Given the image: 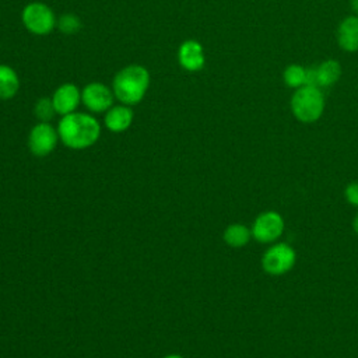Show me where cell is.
Segmentation results:
<instances>
[{"instance_id": "cell-1", "label": "cell", "mask_w": 358, "mask_h": 358, "mask_svg": "<svg viewBox=\"0 0 358 358\" xmlns=\"http://www.w3.org/2000/svg\"><path fill=\"white\" fill-rule=\"evenodd\" d=\"M57 133L66 147L84 150L96 143L101 136V126L94 116L73 112L62 117L57 126Z\"/></svg>"}, {"instance_id": "cell-2", "label": "cell", "mask_w": 358, "mask_h": 358, "mask_svg": "<svg viewBox=\"0 0 358 358\" xmlns=\"http://www.w3.org/2000/svg\"><path fill=\"white\" fill-rule=\"evenodd\" d=\"M150 87V73L144 66L130 64L116 73L112 81L115 98L123 105L138 103Z\"/></svg>"}, {"instance_id": "cell-3", "label": "cell", "mask_w": 358, "mask_h": 358, "mask_svg": "<svg viewBox=\"0 0 358 358\" xmlns=\"http://www.w3.org/2000/svg\"><path fill=\"white\" fill-rule=\"evenodd\" d=\"M289 106L296 120L302 123H313L322 117L326 102L319 87L302 85L294 91Z\"/></svg>"}, {"instance_id": "cell-4", "label": "cell", "mask_w": 358, "mask_h": 358, "mask_svg": "<svg viewBox=\"0 0 358 358\" xmlns=\"http://www.w3.org/2000/svg\"><path fill=\"white\" fill-rule=\"evenodd\" d=\"M296 262L294 248L285 242L273 243L262 256V268L268 275L287 274Z\"/></svg>"}, {"instance_id": "cell-5", "label": "cell", "mask_w": 358, "mask_h": 358, "mask_svg": "<svg viewBox=\"0 0 358 358\" xmlns=\"http://www.w3.org/2000/svg\"><path fill=\"white\" fill-rule=\"evenodd\" d=\"M21 20L24 27L34 35H48L57 24L52 8L39 1L27 4L22 10Z\"/></svg>"}, {"instance_id": "cell-6", "label": "cell", "mask_w": 358, "mask_h": 358, "mask_svg": "<svg viewBox=\"0 0 358 358\" xmlns=\"http://www.w3.org/2000/svg\"><path fill=\"white\" fill-rule=\"evenodd\" d=\"M284 218L277 211L259 214L250 228L252 238L260 243H274L284 232Z\"/></svg>"}, {"instance_id": "cell-7", "label": "cell", "mask_w": 358, "mask_h": 358, "mask_svg": "<svg viewBox=\"0 0 358 358\" xmlns=\"http://www.w3.org/2000/svg\"><path fill=\"white\" fill-rule=\"evenodd\" d=\"M57 140V130L48 122H41L31 129L28 136V147L34 155L46 157L56 148Z\"/></svg>"}, {"instance_id": "cell-8", "label": "cell", "mask_w": 358, "mask_h": 358, "mask_svg": "<svg viewBox=\"0 0 358 358\" xmlns=\"http://www.w3.org/2000/svg\"><path fill=\"white\" fill-rule=\"evenodd\" d=\"M113 91L102 83H90L81 91V102L84 106L95 113L106 112L113 103Z\"/></svg>"}, {"instance_id": "cell-9", "label": "cell", "mask_w": 358, "mask_h": 358, "mask_svg": "<svg viewBox=\"0 0 358 358\" xmlns=\"http://www.w3.org/2000/svg\"><path fill=\"white\" fill-rule=\"evenodd\" d=\"M178 62L186 71H200L206 64L204 49L199 41L187 39L178 49Z\"/></svg>"}, {"instance_id": "cell-10", "label": "cell", "mask_w": 358, "mask_h": 358, "mask_svg": "<svg viewBox=\"0 0 358 358\" xmlns=\"http://www.w3.org/2000/svg\"><path fill=\"white\" fill-rule=\"evenodd\" d=\"M52 102H53L56 113L66 116L69 113H73L77 109V106L80 105L81 91L77 85H74L71 83L62 84L53 92Z\"/></svg>"}, {"instance_id": "cell-11", "label": "cell", "mask_w": 358, "mask_h": 358, "mask_svg": "<svg viewBox=\"0 0 358 358\" xmlns=\"http://www.w3.org/2000/svg\"><path fill=\"white\" fill-rule=\"evenodd\" d=\"M336 39L338 46L348 53L358 50V15H347L337 27Z\"/></svg>"}, {"instance_id": "cell-12", "label": "cell", "mask_w": 358, "mask_h": 358, "mask_svg": "<svg viewBox=\"0 0 358 358\" xmlns=\"http://www.w3.org/2000/svg\"><path fill=\"white\" fill-rule=\"evenodd\" d=\"M105 126L112 133L126 131L133 122V110L129 105L110 106L105 115Z\"/></svg>"}, {"instance_id": "cell-13", "label": "cell", "mask_w": 358, "mask_h": 358, "mask_svg": "<svg viewBox=\"0 0 358 358\" xmlns=\"http://www.w3.org/2000/svg\"><path fill=\"white\" fill-rule=\"evenodd\" d=\"M317 73V87H331L340 80L341 76V66L334 59H327L316 66Z\"/></svg>"}, {"instance_id": "cell-14", "label": "cell", "mask_w": 358, "mask_h": 358, "mask_svg": "<svg viewBox=\"0 0 358 358\" xmlns=\"http://www.w3.org/2000/svg\"><path fill=\"white\" fill-rule=\"evenodd\" d=\"M20 88L15 70L7 64H0V99H11Z\"/></svg>"}, {"instance_id": "cell-15", "label": "cell", "mask_w": 358, "mask_h": 358, "mask_svg": "<svg viewBox=\"0 0 358 358\" xmlns=\"http://www.w3.org/2000/svg\"><path fill=\"white\" fill-rule=\"evenodd\" d=\"M224 242L231 248H242L249 243L252 231L243 224H231L224 231Z\"/></svg>"}, {"instance_id": "cell-16", "label": "cell", "mask_w": 358, "mask_h": 358, "mask_svg": "<svg viewBox=\"0 0 358 358\" xmlns=\"http://www.w3.org/2000/svg\"><path fill=\"white\" fill-rule=\"evenodd\" d=\"M305 71H306V67H303L298 63L288 64L282 73V80H284L285 85L289 88H294V90L305 85Z\"/></svg>"}, {"instance_id": "cell-17", "label": "cell", "mask_w": 358, "mask_h": 358, "mask_svg": "<svg viewBox=\"0 0 358 358\" xmlns=\"http://www.w3.org/2000/svg\"><path fill=\"white\" fill-rule=\"evenodd\" d=\"M56 25L64 35H74L81 29V20L73 13H66L57 20Z\"/></svg>"}, {"instance_id": "cell-18", "label": "cell", "mask_w": 358, "mask_h": 358, "mask_svg": "<svg viewBox=\"0 0 358 358\" xmlns=\"http://www.w3.org/2000/svg\"><path fill=\"white\" fill-rule=\"evenodd\" d=\"M34 113L35 116L41 120V122H48L53 119V116L56 115L52 98H41L36 101L35 108H34Z\"/></svg>"}, {"instance_id": "cell-19", "label": "cell", "mask_w": 358, "mask_h": 358, "mask_svg": "<svg viewBox=\"0 0 358 358\" xmlns=\"http://www.w3.org/2000/svg\"><path fill=\"white\" fill-rule=\"evenodd\" d=\"M344 197L351 206L358 207V182H351L347 185L344 189Z\"/></svg>"}, {"instance_id": "cell-20", "label": "cell", "mask_w": 358, "mask_h": 358, "mask_svg": "<svg viewBox=\"0 0 358 358\" xmlns=\"http://www.w3.org/2000/svg\"><path fill=\"white\" fill-rule=\"evenodd\" d=\"M305 85H312L317 87V73H316V66L315 67H308L305 71Z\"/></svg>"}, {"instance_id": "cell-21", "label": "cell", "mask_w": 358, "mask_h": 358, "mask_svg": "<svg viewBox=\"0 0 358 358\" xmlns=\"http://www.w3.org/2000/svg\"><path fill=\"white\" fill-rule=\"evenodd\" d=\"M350 6H351L352 11L357 13V15H358V0H350Z\"/></svg>"}, {"instance_id": "cell-22", "label": "cell", "mask_w": 358, "mask_h": 358, "mask_svg": "<svg viewBox=\"0 0 358 358\" xmlns=\"http://www.w3.org/2000/svg\"><path fill=\"white\" fill-rule=\"evenodd\" d=\"M352 228H354V231L358 234V213H357V215L354 217V221H352Z\"/></svg>"}, {"instance_id": "cell-23", "label": "cell", "mask_w": 358, "mask_h": 358, "mask_svg": "<svg viewBox=\"0 0 358 358\" xmlns=\"http://www.w3.org/2000/svg\"><path fill=\"white\" fill-rule=\"evenodd\" d=\"M164 358H183L182 355H178V354H169V355H166V357H164Z\"/></svg>"}]
</instances>
